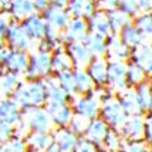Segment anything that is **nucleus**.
Returning <instances> with one entry per match:
<instances>
[{
  "label": "nucleus",
  "mask_w": 152,
  "mask_h": 152,
  "mask_svg": "<svg viewBox=\"0 0 152 152\" xmlns=\"http://www.w3.org/2000/svg\"><path fill=\"white\" fill-rule=\"evenodd\" d=\"M9 3H10V0H0V14H6Z\"/></svg>",
  "instance_id": "nucleus-48"
},
{
  "label": "nucleus",
  "mask_w": 152,
  "mask_h": 152,
  "mask_svg": "<svg viewBox=\"0 0 152 152\" xmlns=\"http://www.w3.org/2000/svg\"><path fill=\"white\" fill-rule=\"evenodd\" d=\"M102 121H105L111 129L118 130L122 124L128 118L126 113L123 111L118 97L116 94H113L106 88V91L101 99V108H100V116Z\"/></svg>",
  "instance_id": "nucleus-2"
},
{
  "label": "nucleus",
  "mask_w": 152,
  "mask_h": 152,
  "mask_svg": "<svg viewBox=\"0 0 152 152\" xmlns=\"http://www.w3.org/2000/svg\"><path fill=\"white\" fill-rule=\"evenodd\" d=\"M132 50L126 46L118 34H111L106 38V56L107 61L129 62Z\"/></svg>",
  "instance_id": "nucleus-9"
},
{
  "label": "nucleus",
  "mask_w": 152,
  "mask_h": 152,
  "mask_svg": "<svg viewBox=\"0 0 152 152\" xmlns=\"http://www.w3.org/2000/svg\"><path fill=\"white\" fill-rule=\"evenodd\" d=\"M28 113V125L33 133H50L53 129V122L49 113L43 107H37L27 112Z\"/></svg>",
  "instance_id": "nucleus-14"
},
{
  "label": "nucleus",
  "mask_w": 152,
  "mask_h": 152,
  "mask_svg": "<svg viewBox=\"0 0 152 152\" xmlns=\"http://www.w3.org/2000/svg\"><path fill=\"white\" fill-rule=\"evenodd\" d=\"M66 10L71 17L88 20L97 10L94 0H68Z\"/></svg>",
  "instance_id": "nucleus-20"
},
{
  "label": "nucleus",
  "mask_w": 152,
  "mask_h": 152,
  "mask_svg": "<svg viewBox=\"0 0 152 152\" xmlns=\"http://www.w3.org/2000/svg\"><path fill=\"white\" fill-rule=\"evenodd\" d=\"M55 78H56L58 85L71 97L75 96V84H74V77H73V69L72 71H65V72L57 73Z\"/></svg>",
  "instance_id": "nucleus-34"
},
{
  "label": "nucleus",
  "mask_w": 152,
  "mask_h": 152,
  "mask_svg": "<svg viewBox=\"0 0 152 152\" xmlns=\"http://www.w3.org/2000/svg\"><path fill=\"white\" fill-rule=\"evenodd\" d=\"M106 91V88H95V90L86 95H77L72 97L71 106L75 116L93 121L100 116L101 99Z\"/></svg>",
  "instance_id": "nucleus-1"
},
{
  "label": "nucleus",
  "mask_w": 152,
  "mask_h": 152,
  "mask_svg": "<svg viewBox=\"0 0 152 152\" xmlns=\"http://www.w3.org/2000/svg\"><path fill=\"white\" fill-rule=\"evenodd\" d=\"M148 77L145 74V72L134 65L133 62H128V68H126V82H128L129 88H136L145 82H147Z\"/></svg>",
  "instance_id": "nucleus-32"
},
{
  "label": "nucleus",
  "mask_w": 152,
  "mask_h": 152,
  "mask_svg": "<svg viewBox=\"0 0 152 152\" xmlns=\"http://www.w3.org/2000/svg\"><path fill=\"white\" fill-rule=\"evenodd\" d=\"M89 26L84 18L71 17L67 27L62 31V39L63 44H72V43H83L86 35L89 34Z\"/></svg>",
  "instance_id": "nucleus-7"
},
{
  "label": "nucleus",
  "mask_w": 152,
  "mask_h": 152,
  "mask_svg": "<svg viewBox=\"0 0 152 152\" xmlns=\"http://www.w3.org/2000/svg\"><path fill=\"white\" fill-rule=\"evenodd\" d=\"M148 82V86H150V90H151V94H152V77L150 78V80H147Z\"/></svg>",
  "instance_id": "nucleus-50"
},
{
  "label": "nucleus",
  "mask_w": 152,
  "mask_h": 152,
  "mask_svg": "<svg viewBox=\"0 0 152 152\" xmlns=\"http://www.w3.org/2000/svg\"><path fill=\"white\" fill-rule=\"evenodd\" d=\"M133 24L145 38L146 43L152 42V12H141L133 20Z\"/></svg>",
  "instance_id": "nucleus-30"
},
{
  "label": "nucleus",
  "mask_w": 152,
  "mask_h": 152,
  "mask_svg": "<svg viewBox=\"0 0 152 152\" xmlns=\"http://www.w3.org/2000/svg\"><path fill=\"white\" fill-rule=\"evenodd\" d=\"M107 18H108V22H110V26H111L113 34H118L124 27L133 23V18L129 17L126 14H124V12L122 10H119L118 7L115 10L107 11Z\"/></svg>",
  "instance_id": "nucleus-28"
},
{
  "label": "nucleus",
  "mask_w": 152,
  "mask_h": 152,
  "mask_svg": "<svg viewBox=\"0 0 152 152\" xmlns=\"http://www.w3.org/2000/svg\"><path fill=\"white\" fill-rule=\"evenodd\" d=\"M123 139L121 137L118 130L116 129H110L107 133L105 140L102 142V147H101V152H118L121 148Z\"/></svg>",
  "instance_id": "nucleus-35"
},
{
  "label": "nucleus",
  "mask_w": 152,
  "mask_h": 152,
  "mask_svg": "<svg viewBox=\"0 0 152 152\" xmlns=\"http://www.w3.org/2000/svg\"><path fill=\"white\" fill-rule=\"evenodd\" d=\"M54 142L60 147L62 152H72L77 146L80 136L73 133L69 128H60L54 135Z\"/></svg>",
  "instance_id": "nucleus-22"
},
{
  "label": "nucleus",
  "mask_w": 152,
  "mask_h": 152,
  "mask_svg": "<svg viewBox=\"0 0 152 152\" xmlns=\"http://www.w3.org/2000/svg\"><path fill=\"white\" fill-rule=\"evenodd\" d=\"M11 134L10 125L3 121H0V141H4L5 139H7Z\"/></svg>",
  "instance_id": "nucleus-44"
},
{
  "label": "nucleus",
  "mask_w": 152,
  "mask_h": 152,
  "mask_svg": "<svg viewBox=\"0 0 152 152\" xmlns=\"http://www.w3.org/2000/svg\"><path fill=\"white\" fill-rule=\"evenodd\" d=\"M118 9L122 10L124 14H126L129 17H132L133 20L136 16H139V15L141 14L136 0H119Z\"/></svg>",
  "instance_id": "nucleus-37"
},
{
  "label": "nucleus",
  "mask_w": 152,
  "mask_h": 152,
  "mask_svg": "<svg viewBox=\"0 0 152 152\" xmlns=\"http://www.w3.org/2000/svg\"><path fill=\"white\" fill-rule=\"evenodd\" d=\"M140 12H152V0H136Z\"/></svg>",
  "instance_id": "nucleus-46"
},
{
  "label": "nucleus",
  "mask_w": 152,
  "mask_h": 152,
  "mask_svg": "<svg viewBox=\"0 0 152 152\" xmlns=\"http://www.w3.org/2000/svg\"><path fill=\"white\" fill-rule=\"evenodd\" d=\"M89 122L90 121H88V119H85L83 117H79V116H75L74 115L73 118H72V121H71V123H69V125H68V128L73 133H75L78 136L82 137L84 135L86 128H88V124H89Z\"/></svg>",
  "instance_id": "nucleus-38"
},
{
  "label": "nucleus",
  "mask_w": 152,
  "mask_h": 152,
  "mask_svg": "<svg viewBox=\"0 0 152 152\" xmlns=\"http://www.w3.org/2000/svg\"><path fill=\"white\" fill-rule=\"evenodd\" d=\"M144 124H145L144 140L152 148V111L144 115Z\"/></svg>",
  "instance_id": "nucleus-39"
},
{
  "label": "nucleus",
  "mask_w": 152,
  "mask_h": 152,
  "mask_svg": "<svg viewBox=\"0 0 152 152\" xmlns=\"http://www.w3.org/2000/svg\"><path fill=\"white\" fill-rule=\"evenodd\" d=\"M118 101L123 108V111L126 113V116H139L142 115L140 106H139L136 94L134 88H128L126 90L117 94Z\"/></svg>",
  "instance_id": "nucleus-23"
},
{
  "label": "nucleus",
  "mask_w": 152,
  "mask_h": 152,
  "mask_svg": "<svg viewBox=\"0 0 152 152\" xmlns=\"http://www.w3.org/2000/svg\"><path fill=\"white\" fill-rule=\"evenodd\" d=\"M151 46H152V42H151Z\"/></svg>",
  "instance_id": "nucleus-51"
},
{
  "label": "nucleus",
  "mask_w": 152,
  "mask_h": 152,
  "mask_svg": "<svg viewBox=\"0 0 152 152\" xmlns=\"http://www.w3.org/2000/svg\"><path fill=\"white\" fill-rule=\"evenodd\" d=\"M46 112L49 113L53 124L58 128H68V125L74 116L71 104L57 105V104H46Z\"/></svg>",
  "instance_id": "nucleus-11"
},
{
  "label": "nucleus",
  "mask_w": 152,
  "mask_h": 152,
  "mask_svg": "<svg viewBox=\"0 0 152 152\" xmlns=\"http://www.w3.org/2000/svg\"><path fill=\"white\" fill-rule=\"evenodd\" d=\"M107 65L108 61L105 57L93 58L85 69L89 73L96 88H106L107 83Z\"/></svg>",
  "instance_id": "nucleus-17"
},
{
  "label": "nucleus",
  "mask_w": 152,
  "mask_h": 152,
  "mask_svg": "<svg viewBox=\"0 0 152 152\" xmlns=\"http://www.w3.org/2000/svg\"><path fill=\"white\" fill-rule=\"evenodd\" d=\"M5 43L9 44V49L20 50V51H27L33 45V43L24 34L23 29L20 26V22L11 20L7 24L5 33Z\"/></svg>",
  "instance_id": "nucleus-5"
},
{
  "label": "nucleus",
  "mask_w": 152,
  "mask_h": 152,
  "mask_svg": "<svg viewBox=\"0 0 152 152\" xmlns=\"http://www.w3.org/2000/svg\"><path fill=\"white\" fill-rule=\"evenodd\" d=\"M126 68H128V62L108 61L106 88L113 94L117 95L129 88L126 82Z\"/></svg>",
  "instance_id": "nucleus-3"
},
{
  "label": "nucleus",
  "mask_w": 152,
  "mask_h": 152,
  "mask_svg": "<svg viewBox=\"0 0 152 152\" xmlns=\"http://www.w3.org/2000/svg\"><path fill=\"white\" fill-rule=\"evenodd\" d=\"M6 14L16 22H21L26 17L35 14L33 0H10Z\"/></svg>",
  "instance_id": "nucleus-18"
},
{
  "label": "nucleus",
  "mask_w": 152,
  "mask_h": 152,
  "mask_svg": "<svg viewBox=\"0 0 152 152\" xmlns=\"http://www.w3.org/2000/svg\"><path fill=\"white\" fill-rule=\"evenodd\" d=\"M144 115L139 116H128L125 122L118 129V133L123 140L126 141H135V140H144Z\"/></svg>",
  "instance_id": "nucleus-8"
},
{
  "label": "nucleus",
  "mask_w": 152,
  "mask_h": 152,
  "mask_svg": "<svg viewBox=\"0 0 152 152\" xmlns=\"http://www.w3.org/2000/svg\"><path fill=\"white\" fill-rule=\"evenodd\" d=\"M129 62L140 67L148 78L152 77V46L151 43H145L132 50Z\"/></svg>",
  "instance_id": "nucleus-13"
},
{
  "label": "nucleus",
  "mask_w": 152,
  "mask_h": 152,
  "mask_svg": "<svg viewBox=\"0 0 152 152\" xmlns=\"http://www.w3.org/2000/svg\"><path fill=\"white\" fill-rule=\"evenodd\" d=\"M135 94H136V99L139 106H140L141 113L146 115V113L152 111V94L148 86V82H145L140 85H137L136 88H134Z\"/></svg>",
  "instance_id": "nucleus-29"
},
{
  "label": "nucleus",
  "mask_w": 152,
  "mask_h": 152,
  "mask_svg": "<svg viewBox=\"0 0 152 152\" xmlns=\"http://www.w3.org/2000/svg\"><path fill=\"white\" fill-rule=\"evenodd\" d=\"M45 152H62V151L60 150V147H58L55 142H53L51 145H50V146L45 150Z\"/></svg>",
  "instance_id": "nucleus-49"
},
{
  "label": "nucleus",
  "mask_w": 152,
  "mask_h": 152,
  "mask_svg": "<svg viewBox=\"0 0 152 152\" xmlns=\"http://www.w3.org/2000/svg\"><path fill=\"white\" fill-rule=\"evenodd\" d=\"M74 69L73 62L67 53L66 48H60L51 54V71L53 73H61L65 71Z\"/></svg>",
  "instance_id": "nucleus-25"
},
{
  "label": "nucleus",
  "mask_w": 152,
  "mask_h": 152,
  "mask_svg": "<svg viewBox=\"0 0 152 152\" xmlns=\"http://www.w3.org/2000/svg\"><path fill=\"white\" fill-rule=\"evenodd\" d=\"M83 44L86 46V49L89 50V53L94 58L106 56V38L105 37L89 32Z\"/></svg>",
  "instance_id": "nucleus-26"
},
{
  "label": "nucleus",
  "mask_w": 152,
  "mask_h": 152,
  "mask_svg": "<svg viewBox=\"0 0 152 152\" xmlns=\"http://www.w3.org/2000/svg\"><path fill=\"white\" fill-rule=\"evenodd\" d=\"M67 53L73 62L74 68H83L85 69L89 63L93 61V56L89 53V50L86 49V46L83 43H72L65 45Z\"/></svg>",
  "instance_id": "nucleus-15"
},
{
  "label": "nucleus",
  "mask_w": 152,
  "mask_h": 152,
  "mask_svg": "<svg viewBox=\"0 0 152 152\" xmlns=\"http://www.w3.org/2000/svg\"><path fill=\"white\" fill-rule=\"evenodd\" d=\"M27 77L33 80H39L50 77L51 71V53L38 51L29 58L28 68L26 71Z\"/></svg>",
  "instance_id": "nucleus-4"
},
{
  "label": "nucleus",
  "mask_w": 152,
  "mask_h": 152,
  "mask_svg": "<svg viewBox=\"0 0 152 152\" xmlns=\"http://www.w3.org/2000/svg\"><path fill=\"white\" fill-rule=\"evenodd\" d=\"M4 88V90L5 91H11V90H14L15 88L17 86V78H16V75H7V78L5 79V82L3 83L1 85Z\"/></svg>",
  "instance_id": "nucleus-43"
},
{
  "label": "nucleus",
  "mask_w": 152,
  "mask_h": 152,
  "mask_svg": "<svg viewBox=\"0 0 152 152\" xmlns=\"http://www.w3.org/2000/svg\"><path fill=\"white\" fill-rule=\"evenodd\" d=\"M4 62L9 69L12 72V74H20L26 72L28 68L29 57L26 51H20V50H12L9 49L5 55Z\"/></svg>",
  "instance_id": "nucleus-19"
},
{
  "label": "nucleus",
  "mask_w": 152,
  "mask_h": 152,
  "mask_svg": "<svg viewBox=\"0 0 152 152\" xmlns=\"http://www.w3.org/2000/svg\"><path fill=\"white\" fill-rule=\"evenodd\" d=\"M94 1H95V3H96V0H94Z\"/></svg>",
  "instance_id": "nucleus-52"
},
{
  "label": "nucleus",
  "mask_w": 152,
  "mask_h": 152,
  "mask_svg": "<svg viewBox=\"0 0 152 152\" xmlns=\"http://www.w3.org/2000/svg\"><path fill=\"white\" fill-rule=\"evenodd\" d=\"M53 142L54 137L50 133H33L29 137V145L35 152H45Z\"/></svg>",
  "instance_id": "nucleus-33"
},
{
  "label": "nucleus",
  "mask_w": 152,
  "mask_h": 152,
  "mask_svg": "<svg viewBox=\"0 0 152 152\" xmlns=\"http://www.w3.org/2000/svg\"><path fill=\"white\" fill-rule=\"evenodd\" d=\"M88 26H89V31L91 33L100 34L105 38L110 37L112 33L110 22L107 18V12L102 10H96L94 14L86 20Z\"/></svg>",
  "instance_id": "nucleus-21"
},
{
  "label": "nucleus",
  "mask_w": 152,
  "mask_h": 152,
  "mask_svg": "<svg viewBox=\"0 0 152 152\" xmlns=\"http://www.w3.org/2000/svg\"><path fill=\"white\" fill-rule=\"evenodd\" d=\"M118 152H152V148L145 140L126 141L122 140L121 148Z\"/></svg>",
  "instance_id": "nucleus-36"
},
{
  "label": "nucleus",
  "mask_w": 152,
  "mask_h": 152,
  "mask_svg": "<svg viewBox=\"0 0 152 152\" xmlns=\"http://www.w3.org/2000/svg\"><path fill=\"white\" fill-rule=\"evenodd\" d=\"M44 83L46 90V104H57V105L71 104L72 97L58 85L55 77H48L44 80Z\"/></svg>",
  "instance_id": "nucleus-16"
},
{
  "label": "nucleus",
  "mask_w": 152,
  "mask_h": 152,
  "mask_svg": "<svg viewBox=\"0 0 152 152\" xmlns=\"http://www.w3.org/2000/svg\"><path fill=\"white\" fill-rule=\"evenodd\" d=\"M0 118L3 122L10 124H16L20 121L18 106L14 101H6L0 105Z\"/></svg>",
  "instance_id": "nucleus-31"
},
{
  "label": "nucleus",
  "mask_w": 152,
  "mask_h": 152,
  "mask_svg": "<svg viewBox=\"0 0 152 152\" xmlns=\"http://www.w3.org/2000/svg\"><path fill=\"white\" fill-rule=\"evenodd\" d=\"M50 5H54V6H60V7H65L68 4V0H48Z\"/></svg>",
  "instance_id": "nucleus-47"
},
{
  "label": "nucleus",
  "mask_w": 152,
  "mask_h": 152,
  "mask_svg": "<svg viewBox=\"0 0 152 152\" xmlns=\"http://www.w3.org/2000/svg\"><path fill=\"white\" fill-rule=\"evenodd\" d=\"M121 40L128 46L130 50H134L135 48L140 46L146 43L145 38L141 35V33L137 31V28L134 24H128L126 27H124L119 33H118Z\"/></svg>",
  "instance_id": "nucleus-27"
},
{
  "label": "nucleus",
  "mask_w": 152,
  "mask_h": 152,
  "mask_svg": "<svg viewBox=\"0 0 152 152\" xmlns=\"http://www.w3.org/2000/svg\"><path fill=\"white\" fill-rule=\"evenodd\" d=\"M110 126L108 124L102 121L100 117L93 119L88 124V128L83 135V137H85L88 141H90L99 152H101V147H102V142L105 140V137L107 135V133L110 132Z\"/></svg>",
  "instance_id": "nucleus-10"
},
{
  "label": "nucleus",
  "mask_w": 152,
  "mask_h": 152,
  "mask_svg": "<svg viewBox=\"0 0 152 152\" xmlns=\"http://www.w3.org/2000/svg\"><path fill=\"white\" fill-rule=\"evenodd\" d=\"M20 26L32 43H39L44 39L46 32V22L43 18L42 14L35 12V14L26 17L20 22Z\"/></svg>",
  "instance_id": "nucleus-6"
},
{
  "label": "nucleus",
  "mask_w": 152,
  "mask_h": 152,
  "mask_svg": "<svg viewBox=\"0 0 152 152\" xmlns=\"http://www.w3.org/2000/svg\"><path fill=\"white\" fill-rule=\"evenodd\" d=\"M33 4H34L35 12H38V14H43L50 5L48 0H33Z\"/></svg>",
  "instance_id": "nucleus-45"
},
{
  "label": "nucleus",
  "mask_w": 152,
  "mask_h": 152,
  "mask_svg": "<svg viewBox=\"0 0 152 152\" xmlns=\"http://www.w3.org/2000/svg\"><path fill=\"white\" fill-rule=\"evenodd\" d=\"M42 16L49 27L60 32H62L67 27V24L71 20V16L68 15V12L65 7L54 6V5H49L48 9L42 14Z\"/></svg>",
  "instance_id": "nucleus-12"
},
{
  "label": "nucleus",
  "mask_w": 152,
  "mask_h": 152,
  "mask_svg": "<svg viewBox=\"0 0 152 152\" xmlns=\"http://www.w3.org/2000/svg\"><path fill=\"white\" fill-rule=\"evenodd\" d=\"M72 152H99V151H97V148L90 141H88L85 137L82 136L79 139L77 146L74 147V150Z\"/></svg>",
  "instance_id": "nucleus-40"
},
{
  "label": "nucleus",
  "mask_w": 152,
  "mask_h": 152,
  "mask_svg": "<svg viewBox=\"0 0 152 152\" xmlns=\"http://www.w3.org/2000/svg\"><path fill=\"white\" fill-rule=\"evenodd\" d=\"M24 148H26V145L21 140H16L12 144L5 145L3 152H24Z\"/></svg>",
  "instance_id": "nucleus-42"
},
{
  "label": "nucleus",
  "mask_w": 152,
  "mask_h": 152,
  "mask_svg": "<svg viewBox=\"0 0 152 152\" xmlns=\"http://www.w3.org/2000/svg\"><path fill=\"white\" fill-rule=\"evenodd\" d=\"M73 77L75 84V96L77 95H86L95 90V84L90 78L89 73L86 69L83 68H74L73 69Z\"/></svg>",
  "instance_id": "nucleus-24"
},
{
  "label": "nucleus",
  "mask_w": 152,
  "mask_h": 152,
  "mask_svg": "<svg viewBox=\"0 0 152 152\" xmlns=\"http://www.w3.org/2000/svg\"><path fill=\"white\" fill-rule=\"evenodd\" d=\"M118 5H119V0H96L97 10H102L106 12L117 9Z\"/></svg>",
  "instance_id": "nucleus-41"
}]
</instances>
